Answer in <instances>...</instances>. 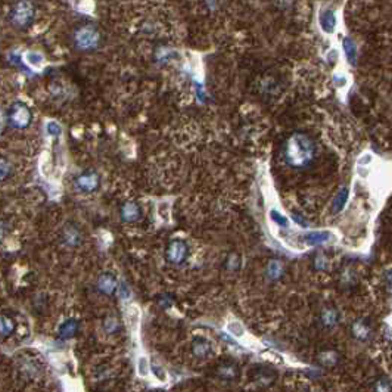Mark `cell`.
Masks as SVG:
<instances>
[{
  "mask_svg": "<svg viewBox=\"0 0 392 392\" xmlns=\"http://www.w3.org/2000/svg\"><path fill=\"white\" fill-rule=\"evenodd\" d=\"M15 327H16L15 326V322L10 317H7V316H1L0 317V333H1L3 338L10 336L15 332Z\"/></svg>",
  "mask_w": 392,
  "mask_h": 392,
  "instance_id": "obj_20",
  "label": "cell"
},
{
  "mask_svg": "<svg viewBox=\"0 0 392 392\" xmlns=\"http://www.w3.org/2000/svg\"><path fill=\"white\" fill-rule=\"evenodd\" d=\"M191 350H192V354L195 356L196 359H206L212 353L211 342L208 339H205V338H200V336H197V338H195L192 341Z\"/></svg>",
  "mask_w": 392,
  "mask_h": 392,
  "instance_id": "obj_9",
  "label": "cell"
},
{
  "mask_svg": "<svg viewBox=\"0 0 392 392\" xmlns=\"http://www.w3.org/2000/svg\"><path fill=\"white\" fill-rule=\"evenodd\" d=\"M46 133L52 137H59L62 134V127L56 121H47L46 123Z\"/></svg>",
  "mask_w": 392,
  "mask_h": 392,
  "instance_id": "obj_27",
  "label": "cell"
},
{
  "mask_svg": "<svg viewBox=\"0 0 392 392\" xmlns=\"http://www.w3.org/2000/svg\"><path fill=\"white\" fill-rule=\"evenodd\" d=\"M75 189L81 194H92V192H96L100 186V176H99L96 171H84L81 174H78L75 177Z\"/></svg>",
  "mask_w": 392,
  "mask_h": 392,
  "instance_id": "obj_6",
  "label": "cell"
},
{
  "mask_svg": "<svg viewBox=\"0 0 392 392\" xmlns=\"http://www.w3.org/2000/svg\"><path fill=\"white\" fill-rule=\"evenodd\" d=\"M143 217V209L142 206L134 202V200H127L121 205L120 208V218L123 223L126 224H134L137 221H140Z\"/></svg>",
  "mask_w": 392,
  "mask_h": 392,
  "instance_id": "obj_7",
  "label": "cell"
},
{
  "mask_svg": "<svg viewBox=\"0 0 392 392\" xmlns=\"http://www.w3.org/2000/svg\"><path fill=\"white\" fill-rule=\"evenodd\" d=\"M62 240L66 246H71V248H75L81 243V231L80 229L75 226V224H68L65 226V229L62 231Z\"/></svg>",
  "mask_w": 392,
  "mask_h": 392,
  "instance_id": "obj_10",
  "label": "cell"
},
{
  "mask_svg": "<svg viewBox=\"0 0 392 392\" xmlns=\"http://www.w3.org/2000/svg\"><path fill=\"white\" fill-rule=\"evenodd\" d=\"M333 80L336 81V86H344L345 84V78H341V77H333Z\"/></svg>",
  "mask_w": 392,
  "mask_h": 392,
  "instance_id": "obj_40",
  "label": "cell"
},
{
  "mask_svg": "<svg viewBox=\"0 0 392 392\" xmlns=\"http://www.w3.org/2000/svg\"><path fill=\"white\" fill-rule=\"evenodd\" d=\"M146 359H140L139 360V372L142 373V375H146L148 373V367H146Z\"/></svg>",
  "mask_w": 392,
  "mask_h": 392,
  "instance_id": "obj_37",
  "label": "cell"
},
{
  "mask_svg": "<svg viewBox=\"0 0 392 392\" xmlns=\"http://www.w3.org/2000/svg\"><path fill=\"white\" fill-rule=\"evenodd\" d=\"M10 173H12V165H10V163H9L6 158H1V160H0V177H1V180L4 182V180L9 177Z\"/></svg>",
  "mask_w": 392,
  "mask_h": 392,
  "instance_id": "obj_28",
  "label": "cell"
},
{
  "mask_svg": "<svg viewBox=\"0 0 392 392\" xmlns=\"http://www.w3.org/2000/svg\"><path fill=\"white\" fill-rule=\"evenodd\" d=\"M338 320H339V316H338L336 310H333V308L323 310V313H322V323H323V326L333 327L338 323Z\"/></svg>",
  "mask_w": 392,
  "mask_h": 392,
  "instance_id": "obj_22",
  "label": "cell"
},
{
  "mask_svg": "<svg viewBox=\"0 0 392 392\" xmlns=\"http://www.w3.org/2000/svg\"><path fill=\"white\" fill-rule=\"evenodd\" d=\"M274 379V373H271L270 370H265V369H258L254 375V381L258 387H268Z\"/></svg>",
  "mask_w": 392,
  "mask_h": 392,
  "instance_id": "obj_19",
  "label": "cell"
},
{
  "mask_svg": "<svg viewBox=\"0 0 392 392\" xmlns=\"http://www.w3.org/2000/svg\"><path fill=\"white\" fill-rule=\"evenodd\" d=\"M35 19V10L30 1H18L12 6L9 12L10 24L18 30H27L33 25Z\"/></svg>",
  "mask_w": 392,
  "mask_h": 392,
  "instance_id": "obj_4",
  "label": "cell"
},
{
  "mask_svg": "<svg viewBox=\"0 0 392 392\" xmlns=\"http://www.w3.org/2000/svg\"><path fill=\"white\" fill-rule=\"evenodd\" d=\"M342 47H344V52H345V56H347L348 62H350L351 65H354V64H356V59H357V47H356V43H354L351 38L345 37V38L342 40Z\"/></svg>",
  "mask_w": 392,
  "mask_h": 392,
  "instance_id": "obj_18",
  "label": "cell"
},
{
  "mask_svg": "<svg viewBox=\"0 0 392 392\" xmlns=\"http://www.w3.org/2000/svg\"><path fill=\"white\" fill-rule=\"evenodd\" d=\"M118 295H120L121 299H129V298H130L131 291L126 282H121V283L118 285Z\"/></svg>",
  "mask_w": 392,
  "mask_h": 392,
  "instance_id": "obj_32",
  "label": "cell"
},
{
  "mask_svg": "<svg viewBox=\"0 0 392 392\" xmlns=\"http://www.w3.org/2000/svg\"><path fill=\"white\" fill-rule=\"evenodd\" d=\"M102 43V34L93 24H84L72 33V44L80 52H93Z\"/></svg>",
  "mask_w": 392,
  "mask_h": 392,
  "instance_id": "obj_2",
  "label": "cell"
},
{
  "mask_svg": "<svg viewBox=\"0 0 392 392\" xmlns=\"http://www.w3.org/2000/svg\"><path fill=\"white\" fill-rule=\"evenodd\" d=\"M189 257V246L183 239H173L165 249V260L173 265L185 264Z\"/></svg>",
  "mask_w": 392,
  "mask_h": 392,
  "instance_id": "obj_5",
  "label": "cell"
},
{
  "mask_svg": "<svg viewBox=\"0 0 392 392\" xmlns=\"http://www.w3.org/2000/svg\"><path fill=\"white\" fill-rule=\"evenodd\" d=\"M370 161H372V157H370V155L367 154V155H363V157L360 158L359 164H360V165H364V164H369V163H370Z\"/></svg>",
  "mask_w": 392,
  "mask_h": 392,
  "instance_id": "obj_39",
  "label": "cell"
},
{
  "mask_svg": "<svg viewBox=\"0 0 392 392\" xmlns=\"http://www.w3.org/2000/svg\"><path fill=\"white\" fill-rule=\"evenodd\" d=\"M33 121V112L24 102H13L6 111V123L13 130H24L30 127Z\"/></svg>",
  "mask_w": 392,
  "mask_h": 392,
  "instance_id": "obj_3",
  "label": "cell"
},
{
  "mask_svg": "<svg viewBox=\"0 0 392 392\" xmlns=\"http://www.w3.org/2000/svg\"><path fill=\"white\" fill-rule=\"evenodd\" d=\"M285 270H283V265L282 262L277 261V260H271V261L267 264V268H265V274L268 277V280L271 282H277L279 279H282Z\"/></svg>",
  "mask_w": 392,
  "mask_h": 392,
  "instance_id": "obj_15",
  "label": "cell"
},
{
  "mask_svg": "<svg viewBox=\"0 0 392 392\" xmlns=\"http://www.w3.org/2000/svg\"><path fill=\"white\" fill-rule=\"evenodd\" d=\"M319 22H320V27L322 30L327 34H332L335 31V27H336V16H335V12L326 9V10H322L320 12V16H319Z\"/></svg>",
  "mask_w": 392,
  "mask_h": 392,
  "instance_id": "obj_13",
  "label": "cell"
},
{
  "mask_svg": "<svg viewBox=\"0 0 392 392\" xmlns=\"http://www.w3.org/2000/svg\"><path fill=\"white\" fill-rule=\"evenodd\" d=\"M195 89H196V93H197L199 102H205V90H203V86L199 84V83H196Z\"/></svg>",
  "mask_w": 392,
  "mask_h": 392,
  "instance_id": "obj_36",
  "label": "cell"
},
{
  "mask_svg": "<svg viewBox=\"0 0 392 392\" xmlns=\"http://www.w3.org/2000/svg\"><path fill=\"white\" fill-rule=\"evenodd\" d=\"M268 217H270V220H271L276 226L283 227V229H288V227H289V220H288L279 209H276V208L270 209Z\"/></svg>",
  "mask_w": 392,
  "mask_h": 392,
  "instance_id": "obj_21",
  "label": "cell"
},
{
  "mask_svg": "<svg viewBox=\"0 0 392 392\" xmlns=\"http://www.w3.org/2000/svg\"><path fill=\"white\" fill-rule=\"evenodd\" d=\"M320 363L323 366H333L336 363V354L333 351H326L320 354Z\"/></svg>",
  "mask_w": 392,
  "mask_h": 392,
  "instance_id": "obj_29",
  "label": "cell"
},
{
  "mask_svg": "<svg viewBox=\"0 0 392 392\" xmlns=\"http://www.w3.org/2000/svg\"><path fill=\"white\" fill-rule=\"evenodd\" d=\"M25 61L28 65L34 66V68H40L44 62V56L38 52H27L25 53Z\"/></svg>",
  "mask_w": 392,
  "mask_h": 392,
  "instance_id": "obj_25",
  "label": "cell"
},
{
  "mask_svg": "<svg viewBox=\"0 0 392 392\" xmlns=\"http://www.w3.org/2000/svg\"><path fill=\"white\" fill-rule=\"evenodd\" d=\"M217 373L221 379L227 381V382H233L234 379H237L239 376V370H237V366L231 361H226L223 363L221 366H218L217 369Z\"/></svg>",
  "mask_w": 392,
  "mask_h": 392,
  "instance_id": "obj_14",
  "label": "cell"
},
{
  "mask_svg": "<svg viewBox=\"0 0 392 392\" xmlns=\"http://www.w3.org/2000/svg\"><path fill=\"white\" fill-rule=\"evenodd\" d=\"M157 215L163 223L170 221V202L168 200H161L157 205Z\"/></svg>",
  "mask_w": 392,
  "mask_h": 392,
  "instance_id": "obj_24",
  "label": "cell"
},
{
  "mask_svg": "<svg viewBox=\"0 0 392 392\" xmlns=\"http://www.w3.org/2000/svg\"><path fill=\"white\" fill-rule=\"evenodd\" d=\"M227 329H229V332L231 333V335H234V336H242L243 335V326L239 323V322H230L229 326H227Z\"/></svg>",
  "mask_w": 392,
  "mask_h": 392,
  "instance_id": "obj_31",
  "label": "cell"
},
{
  "mask_svg": "<svg viewBox=\"0 0 392 392\" xmlns=\"http://www.w3.org/2000/svg\"><path fill=\"white\" fill-rule=\"evenodd\" d=\"M367 326L363 323V322H359V323H356L354 325V327H353V332H354V335L357 336V338H360V339H364L366 338V333H367Z\"/></svg>",
  "mask_w": 392,
  "mask_h": 392,
  "instance_id": "obj_30",
  "label": "cell"
},
{
  "mask_svg": "<svg viewBox=\"0 0 392 392\" xmlns=\"http://www.w3.org/2000/svg\"><path fill=\"white\" fill-rule=\"evenodd\" d=\"M338 50H330L329 53H327V61L329 62H335L336 59H338Z\"/></svg>",
  "mask_w": 392,
  "mask_h": 392,
  "instance_id": "obj_38",
  "label": "cell"
},
{
  "mask_svg": "<svg viewBox=\"0 0 392 392\" xmlns=\"http://www.w3.org/2000/svg\"><path fill=\"white\" fill-rule=\"evenodd\" d=\"M19 369H21V372L24 373V376L28 378V379H35V378H38V375L41 373L40 366H37V363H35L34 360H22Z\"/></svg>",
  "mask_w": 392,
  "mask_h": 392,
  "instance_id": "obj_16",
  "label": "cell"
},
{
  "mask_svg": "<svg viewBox=\"0 0 392 392\" xmlns=\"http://www.w3.org/2000/svg\"><path fill=\"white\" fill-rule=\"evenodd\" d=\"M120 329V322L115 316H108L105 320H103V330L108 333V335H114L117 333Z\"/></svg>",
  "mask_w": 392,
  "mask_h": 392,
  "instance_id": "obj_23",
  "label": "cell"
},
{
  "mask_svg": "<svg viewBox=\"0 0 392 392\" xmlns=\"http://www.w3.org/2000/svg\"><path fill=\"white\" fill-rule=\"evenodd\" d=\"M332 233L330 231H310L305 234L304 237V242L308 245V246H317V245H323L329 242L332 239Z\"/></svg>",
  "mask_w": 392,
  "mask_h": 392,
  "instance_id": "obj_12",
  "label": "cell"
},
{
  "mask_svg": "<svg viewBox=\"0 0 392 392\" xmlns=\"http://www.w3.org/2000/svg\"><path fill=\"white\" fill-rule=\"evenodd\" d=\"M317 148L314 140L305 133H294L285 143L283 158L296 170H304L316 160Z\"/></svg>",
  "mask_w": 392,
  "mask_h": 392,
  "instance_id": "obj_1",
  "label": "cell"
},
{
  "mask_svg": "<svg viewBox=\"0 0 392 392\" xmlns=\"http://www.w3.org/2000/svg\"><path fill=\"white\" fill-rule=\"evenodd\" d=\"M78 330H80V322H78L77 319H68V320H65V322L59 326L58 335H59L61 339L66 341V339L74 338V336L78 333Z\"/></svg>",
  "mask_w": 392,
  "mask_h": 392,
  "instance_id": "obj_11",
  "label": "cell"
},
{
  "mask_svg": "<svg viewBox=\"0 0 392 392\" xmlns=\"http://www.w3.org/2000/svg\"><path fill=\"white\" fill-rule=\"evenodd\" d=\"M154 372L160 376V378H164V375L161 373V370H160V367H154Z\"/></svg>",
  "mask_w": 392,
  "mask_h": 392,
  "instance_id": "obj_41",
  "label": "cell"
},
{
  "mask_svg": "<svg viewBox=\"0 0 392 392\" xmlns=\"http://www.w3.org/2000/svg\"><path fill=\"white\" fill-rule=\"evenodd\" d=\"M314 267H316V270H319V271H323V270H326L327 260L323 254H319V255L316 257V260H314Z\"/></svg>",
  "mask_w": 392,
  "mask_h": 392,
  "instance_id": "obj_33",
  "label": "cell"
},
{
  "mask_svg": "<svg viewBox=\"0 0 392 392\" xmlns=\"http://www.w3.org/2000/svg\"><path fill=\"white\" fill-rule=\"evenodd\" d=\"M292 218H294V221L296 223V224H299L301 227H308V221L299 214V212H294V215H292Z\"/></svg>",
  "mask_w": 392,
  "mask_h": 392,
  "instance_id": "obj_35",
  "label": "cell"
},
{
  "mask_svg": "<svg viewBox=\"0 0 392 392\" xmlns=\"http://www.w3.org/2000/svg\"><path fill=\"white\" fill-rule=\"evenodd\" d=\"M224 267L226 270L230 271V273H234L240 268V257L237 254H230L229 257L226 258V262H224Z\"/></svg>",
  "mask_w": 392,
  "mask_h": 392,
  "instance_id": "obj_26",
  "label": "cell"
},
{
  "mask_svg": "<svg viewBox=\"0 0 392 392\" xmlns=\"http://www.w3.org/2000/svg\"><path fill=\"white\" fill-rule=\"evenodd\" d=\"M157 302H158V305H160L161 308H164V310H167V308H170V307L173 305V299H171L168 295H161V296H158Z\"/></svg>",
  "mask_w": 392,
  "mask_h": 392,
  "instance_id": "obj_34",
  "label": "cell"
},
{
  "mask_svg": "<svg viewBox=\"0 0 392 392\" xmlns=\"http://www.w3.org/2000/svg\"><path fill=\"white\" fill-rule=\"evenodd\" d=\"M118 282L115 279V276L112 273H102L98 277V282H96V286H98V291L100 294L103 295H112L115 291H118Z\"/></svg>",
  "mask_w": 392,
  "mask_h": 392,
  "instance_id": "obj_8",
  "label": "cell"
},
{
  "mask_svg": "<svg viewBox=\"0 0 392 392\" xmlns=\"http://www.w3.org/2000/svg\"><path fill=\"white\" fill-rule=\"evenodd\" d=\"M347 199H348V189H347V188H342V189L336 194V196L333 197L332 212H333V214H339V212L344 209V206H345V203H347Z\"/></svg>",
  "mask_w": 392,
  "mask_h": 392,
  "instance_id": "obj_17",
  "label": "cell"
}]
</instances>
